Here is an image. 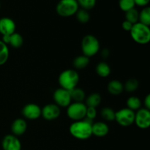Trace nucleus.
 <instances>
[{
  "instance_id": "7",
  "label": "nucleus",
  "mask_w": 150,
  "mask_h": 150,
  "mask_svg": "<svg viewBox=\"0 0 150 150\" xmlns=\"http://www.w3.org/2000/svg\"><path fill=\"white\" fill-rule=\"evenodd\" d=\"M135 111L124 108L115 112V121L122 127H129L134 123Z\"/></svg>"
},
{
  "instance_id": "6",
  "label": "nucleus",
  "mask_w": 150,
  "mask_h": 150,
  "mask_svg": "<svg viewBox=\"0 0 150 150\" xmlns=\"http://www.w3.org/2000/svg\"><path fill=\"white\" fill-rule=\"evenodd\" d=\"M86 108L84 103H71L67 107V115L74 122L81 121L86 117Z\"/></svg>"
},
{
  "instance_id": "24",
  "label": "nucleus",
  "mask_w": 150,
  "mask_h": 150,
  "mask_svg": "<svg viewBox=\"0 0 150 150\" xmlns=\"http://www.w3.org/2000/svg\"><path fill=\"white\" fill-rule=\"evenodd\" d=\"M139 23L149 26L150 25V8L149 7H145L139 12Z\"/></svg>"
},
{
  "instance_id": "10",
  "label": "nucleus",
  "mask_w": 150,
  "mask_h": 150,
  "mask_svg": "<svg viewBox=\"0 0 150 150\" xmlns=\"http://www.w3.org/2000/svg\"><path fill=\"white\" fill-rule=\"evenodd\" d=\"M61 114L60 108L55 103H49L41 108V116L47 121H53L59 118Z\"/></svg>"
},
{
  "instance_id": "2",
  "label": "nucleus",
  "mask_w": 150,
  "mask_h": 150,
  "mask_svg": "<svg viewBox=\"0 0 150 150\" xmlns=\"http://www.w3.org/2000/svg\"><path fill=\"white\" fill-rule=\"evenodd\" d=\"M79 80L80 77L79 73L73 69H68L62 71L60 73L58 79L60 87L68 91L77 87Z\"/></svg>"
},
{
  "instance_id": "25",
  "label": "nucleus",
  "mask_w": 150,
  "mask_h": 150,
  "mask_svg": "<svg viewBox=\"0 0 150 150\" xmlns=\"http://www.w3.org/2000/svg\"><path fill=\"white\" fill-rule=\"evenodd\" d=\"M115 112L114 109L109 107H105L101 110V117L107 122H112L115 120Z\"/></svg>"
},
{
  "instance_id": "27",
  "label": "nucleus",
  "mask_w": 150,
  "mask_h": 150,
  "mask_svg": "<svg viewBox=\"0 0 150 150\" xmlns=\"http://www.w3.org/2000/svg\"><path fill=\"white\" fill-rule=\"evenodd\" d=\"M76 16L78 21L81 23H86L90 20V15L89 12L83 9H79L76 13Z\"/></svg>"
},
{
  "instance_id": "13",
  "label": "nucleus",
  "mask_w": 150,
  "mask_h": 150,
  "mask_svg": "<svg viewBox=\"0 0 150 150\" xmlns=\"http://www.w3.org/2000/svg\"><path fill=\"white\" fill-rule=\"evenodd\" d=\"M16 24L14 21L8 17L0 18V34L2 36L11 35L16 32Z\"/></svg>"
},
{
  "instance_id": "34",
  "label": "nucleus",
  "mask_w": 150,
  "mask_h": 150,
  "mask_svg": "<svg viewBox=\"0 0 150 150\" xmlns=\"http://www.w3.org/2000/svg\"><path fill=\"white\" fill-rule=\"evenodd\" d=\"M144 108L146 109L150 110V95H147L145 98L144 101Z\"/></svg>"
},
{
  "instance_id": "11",
  "label": "nucleus",
  "mask_w": 150,
  "mask_h": 150,
  "mask_svg": "<svg viewBox=\"0 0 150 150\" xmlns=\"http://www.w3.org/2000/svg\"><path fill=\"white\" fill-rule=\"evenodd\" d=\"M22 115L29 120H35L41 117V108L35 103H28L22 108Z\"/></svg>"
},
{
  "instance_id": "9",
  "label": "nucleus",
  "mask_w": 150,
  "mask_h": 150,
  "mask_svg": "<svg viewBox=\"0 0 150 150\" xmlns=\"http://www.w3.org/2000/svg\"><path fill=\"white\" fill-rule=\"evenodd\" d=\"M134 123L140 129H147L150 126V111L141 108L135 112Z\"/></svg>"
},
{
  "instance_id": "16",
  "label": "nucleus",
  "mask_w": 150,
  "mask_h": 150,
  "mask_svg": "<svg viewBox=\"0 0 150 150\" xmlns=\"http://www.w3.org/2000/svg\"><path fill=\"white\" fill-rule=\"evenodd\" d=\"M108 92L112 95H120L124 91V85L120 81L112 80L108 83L107 86Z\"/></svg>"
},
{
  "instance_id": "35",
  "label": "nucleus",
  "mask_w": 150,
  "mask_h": 150,
  "mask_svg": "<svg viewBox=\"0 0 150 150\" xmlns=\"http://www.w3.org/2000/svg\"><path fill=\"white\" fill-rule=\"evenodd\" d=\"M108 55H109V51H108V50L105 49L103 51V56L104 57H107Z\"/></svg>"
},
{
  "instance_id": "29",
  "label": "nucleus",
  "mask_w": 150,
  "mask_h": 150,
  "mask_svg": "<svg viewBox=\"0 0 150 150\" xmlns=\"http://www.w3.org/2000/svg\"><path fill=\"white\" fill-rule=\"evenodd\" d=\"M134 0H120L119 1V7L123 12L126 13L131 9L135 8Z\"/></svg>"
},
{
  "instance_id": "4",
  "label": "nucleus",
  "mask_w": 150,
  "mask_h": 150,
  "mask_svg": "<svg viewBox=\"0 0 150 150\" xmlns=\"http://www.w3.org/2000/svg\"><path fill=\"white\" fill-rule=\"evenodd\" d=\"M100 45L98 38L92 35H87L81 40V51L83 55L88 58L94 57L100 51Z\"/></svg>"
},
{
  "instance_id": "17",
  "label": "nucleus",
  "mask_w": 150,
  "mask_h": 150,
  "mask_svg": "<svg viewBox=\"0 0 150 150\" xmlns=\"http://www.w3.org/2000/svg\"><path fill=\"white\" fill-rule=\"evenodd\" d=\"M85 100H86L85 105H86V107H92V108H96L101 103L102 98L99 93L94 92L89 95Z\"/></svg>"
},
{
  "instance_id": "23",
  "label": "nucleus",
  "mask_w": 150,
  "mask_h": 150,
  "mask_svg": "<svg viewBox=\"0 0 150 150\" xmlns=\"http://www.w3.org/2000/svg\"><path fill=\"white\" fill-rule=\"evenodd\" d=\"M126 104H127V108L133 111H138L142 107V101L139 98L136 96H130V98H128Z\"/></svg>"
},
{
  "instance_id": "21",
  "label": "nucleus",
  "mask_w": 150,
  "mask_h": 150,
  "mask_svg": "<svg viewBox=\"0 0 150 150\" xmlns=\"http://www.w3.org/2000/svg\"><path fill=\"white\" fill-rule=\"evenodd\" d=\"M70 97L72 100L76 103H83L86 99V93L82 89L79 87H76L70 91Z\"/></svg>"
},
{
  "instance_id": "36",
  "label": "nucleus",
  "mask_w": 150,
  "mask_h": 150,
  "mask_svg": "<svg viewBox=\"0 0 150 150\" xmlns=\"http://www.w3.org/2000/svg\"><path fill=\"white\" fill-rule=\"evenodd\" d=\"M0 8H1V4H0Z\"/></svg>"
},
{
  "instance_id": "15",
  "label": "nucleus",
  "mask_w": 150,
  "mask_h": 150,
  "mask_svg": "<svg viewBox=\"0 0 150 150\" xmlns=\"http://www.w3.org/2000/svg\"><path fill=\"white\" fill-rule=\"evenodd\" d=\"M92 135L96 137H104L108 135L109 132V127L106 123L103 122L92 123Z\"/></svg>"
},
{
  "instance_id": "18",
  "label": "nucleus",
  "mask_w": 150,
  "mask_h": 150,
  "mask_svg": "<svg viewBox=\"0 0 150 150\" xmlns=\"http://www.w3.org/2000/svg\"><path fill=\"white\" fill-rule=\"evenodd\" d=\"M89 62H90L89 58L82 54V55L78 56L74 59L73 62V67L76 70H83V69L86 68L89 65Z\"/></svg>"
},
{
  "instance_id": "32",
  "label": "nucleus",
  "mask_w": 150,
  "mask_h": 150,
  "mask_svg": "<svg viewBox=\"0 0 150 150\" xmlns=\"http://www.w3.org/2000/svg\"><path fill=\"white\" fill-rule=\"evenodd\" d=\"M133 23H131L130 22L125 20L124 21L122 22V29H124L125 31L130 32V31L131 30L132 27H133Z\"/></svg>"
},
{
  "instance_id": "28",
  "label": "nucleus",
  "mask_w": 150,
  "mask_h": 150,
  "mask_svg": "<svg viewBox=\"0 0 150 150\" xmlns=\"http://www.w3.org/2000/svg\"><path fill=\"white\" fill-rule=\"evenodd\" d=\"M124 85V90L127 92H133L138 89L139 86V82L136 79H130L125 82Z\"/></svg>"
},
{
  "instance_id": "26",
  "label": "nucleus",
  "mask_w": 150,
  "mask_h": 150,
  "mask_svg": "<svg viewBox=\"0 0 150 150\" xmlns=\"http://www.w3.org/2000/svg\"><path fill=\"white\" fill-rule=\"evenodd\" d=\"M125 16L126 21L130 22L133 24H135V23L139 22V12L136 8H133L126 12Z\"/></svg>"
},
{
  "instance_id": "20",
  "label": "nucleus",
  "mask_w": 150,
  "mask_h": 150,
  "mask_svg": "<svg viewBox=\"0 0 150 150\" xmlns=\"http://www.w3.org/2000/svg\"><path fill=\"white\" fill-rule=\"evenodd\" d=\"M96 73L100 77L106 78L111 74V67L105 62H100L96 66Z\"/></svg>"
},
{
  "instance_id": "19",
  "label": "nucleus",
  "mask_w": 150,
  "mask_h": 150,
  "mask_svg": "<svg viewBox=\"0 0 150 150\" xmlns=\"http://www.w3.org/2000/svg\"><path fill=\"white\" fill-rule=\"evenodd\" d=\"M23 38L21 34L15 32L13 35H10L8 38L7 45H10L14 48H19L23 45Z\"/></svg>"
},
{
  "instance_id": "22",
  "label": "nucleus",
  "mask_w": 150,
  "mask_h": 150,
  "mask_svg": "<svg viewBox=\"0 0 150 150\" xmlns=\"http://www.w3.org/2000/svg\"><path fill=\"white\" fill-rule=\"evenodd\" d=\"M10 56L9 48L2 40H0V66L3 65L7 62Z\"/></svg>"
},
{
  "instance_id": "8",
  "label": "nucleus",
  "mask_w": 150,
  "mask_h": 150,
  "mask_svg": "<svg viewBox=\"0 0 150 150\" xmlns=\"http://www.w3.org/2000/svg\"><path fill=\"white\" fill-rule=\"evenodd\" d=\"M54 103L58 105L59 108H67L71 103V97L70 91L66 90L62 88L56 89L53 95Z\"/></svg>"
},
{
  "instance_id": "31",
  "label": "nucleus",
  "mask_w": 150,
  "mask_h": 150,
  "mask_svg": "<svg viewBox=\"0 0 150 150\" xmlns=\"http://www.w3.org/2000/svg\"><path fill=\"white\" fill-rule=\"evenodd\" d=\"M97 117V110L95 108L92 107H87L86 112V117L84 119L89 120L90 121H93Z\"/></svg>"
},
{
  "instance_id": "3",
  "label": "nucleus",
  "mask_w": 150,
  "mask_h": 150,
  "mask_svg": "<svg viewBox=\"0 0 150 150\" xmlns=\"http://www.w3.org/2000/svg\"><path fill=\"white\" fill-rule=\"evenodd\" d=\"M130 36L133 41L140 45H146L150 41V29L149 26L142 23H138L133 25L130 31Z\"/></svg>"
},
{
  "instance_id": "1",
  "label": "nucleus",
  "mask_w": 150,
  "mask_h": 150,
  "mask_svg": "<svg viewBox=\"0 0 150 150\" xmlns=\"http://www.w3.org/2000/svg\"><path fill=\"white\" fill-rule=\"evenodd\" d=\"M92 121L84 119L72 123L69 127V132L75 139L86 140L92 136Z\"/></svg>"
},
{
  "instance_id": "30",
  "label": "nucleus",
  "mask_w": 150,
  "mask_h": 150,
  "mask_svg": "<svg viewBox=\"0 0 150 150\" xmlns=\"http://www.w3.org/2000/svg\"><path fill=\"white\" fill-rule=\"evenodd\" d=\"M79 7L86 10H90L96 5L97 0H76Z\"/></svg>"
},
{
  "instance_id": "12",
  "label": "nucleus",
  "mask_w": 150,
  "mask_h": 150,
  "mask_svg": "<svg viewBox=\"0 0 150 150\" xmlns=\"http://www.w3.org/2000/svg\"><path fill=\"white\" fill-rule=\"evenodd\" d=\"M1 148L3 150H21V142L14 135H6L1 141Z\"/></svg>"
},
{
  "instance_id": "33",
  "label": "nucleus",
  "mask_w": 150,
  "mask_h": 150,
  "mask_svg": "<svg viewBox=\"0 0 150 150\" xmlns=\"http://www.w3.org/2000/svg\"><path fill=\"white\" fill-rule=\"evenodd\" d=\"M150 0H134L135 4L139 7H147V5L149 4Z\"/></svg>"
},
{
  "instance_id": "5",
  "label": "nucleus",
  "mask_w": 150,
  "mask_h": 150,
  "mask_svg": "<svg viewBox=\"0 0 150 150\" xmlns=\"http://www.w3.org/2000/svg\"><path fill=\"white\" fill-rule=\"evenodd\" d=\"M79 9L76 0H60L57 4L56 11L61 17L67 18L76 15Z\"/></svg>"
},
{
  "instance_id": "14",
  "label": "nucleus",
  "mask_w": 150,
  "mask_h": 150,
  "mask_svg": "<svg viewBox=\"0 0 150 150\" xmlns=\"http://www.w3.org/2000/svg\"><path fill=\"white\" fill-rule=\"evenodd\" d=\"M27 130V123L22 118H18L13 122L11 125L12 134L16 136H21L24 134Z\"/></svg>"
}]
</instances>
